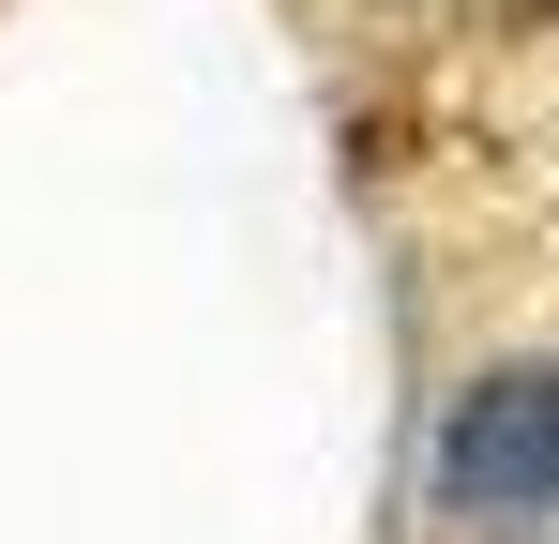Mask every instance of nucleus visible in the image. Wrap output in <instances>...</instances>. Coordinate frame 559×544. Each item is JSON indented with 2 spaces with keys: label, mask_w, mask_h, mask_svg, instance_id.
I'll return each mask as SVG.
<instances>
[{
  "label": "nucleus",
  "mask_w": 559,
  "mask_h": 544,
  "mask_svg": "<svg viewBox=\"0 0 559 544\" xmlns=\"http://www.w3.org/2000/svg\"><path fill=\"white\" fill-rule=\"evenodd\" d=\"M439 499L484 515V530H559V363L484 378L439 424Z\"/></svg>",
  "instance_id": "nucleus-1"
}]
</instances>
